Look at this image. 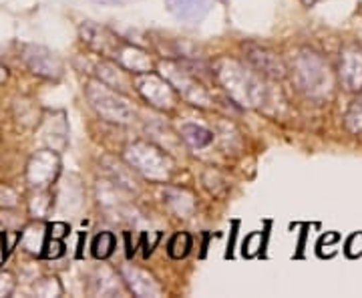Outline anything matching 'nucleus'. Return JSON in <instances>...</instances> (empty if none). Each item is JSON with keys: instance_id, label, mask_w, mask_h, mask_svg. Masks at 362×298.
<instances>
[{"instance_id": "f257e3e1", "label": "nucleus", "mask_w": 362, "mask_h": 298, "mask_svg": "<svg viewBox=\"0 0 362 298\" xmlns=\"http://www.w3.org/2000/svg\"><path fill=\"white\" fill-rule=\"evenodd\" d=\"M216 75L235 103L246 105V107H258L264 103L266 87L262 79L242 63L232 61V59H221L216 65Z\"/></svg>"}, {"instance_id": "f03ea898", "label": "nucleus", "mask_w": 362, "mask_h": 298, "mask_svg": "<svg viewBox=\"0 0 362 298\" xmlns=\"http://www.w3.org/2000/svg\"><path fill=\"white\" fill-rule=\"evenodd\" d=\"M294 79L298 87L312 99H324L332 91L330 69L318 52H298L294 59Z\"/></svg>"}, {"instance_id": "7ed1b4c3", "label": "nucleus", "mask_w": 362, "mask_h": 298, "mask_svg": "<svg viewBox=\"0 0 362 298\" xmlns=\"http://www.w3.org/2000/svg\"><path fill=\"white\" fill-rule=\"evenodd\" d=\"M87 99L93 109L111 123H131L135 119V111L121 95H117L113 87L101 81H90L87 85Z\"/></svg>"}, {"instance_id": "20e7f679", "label": "nucleus", "mask_w": 362, "mask_h": 298, "mask_svg": "<svg viewBox=\"0 0 362 298\" xmlns=\"http://www.w3.org/2000/svg\"><path fill=\"white\" fill-rule=\"evenodd\" d=\"M125 159L131 169L139 171L143 178L153 180V182H165L171 173L169 157L151 143L137 142L129 145L125 151Z\"/></svg>"}, {"instance_id": "39448f33", "label": "nucleus", "mask_w": 362, "mask_h": 298, "mask_svg": "<svg viewBox=\"0 0 362 298\" xmlns=\"http://www.w3.org/2000/svg\"><path fill=\"white\" fill-rule=\"evenodd\" d=\"M135 85H137V91L143 95V99L157 109H171L175 105V91L165 77H159L151 71L139 73Z\"/></svg>"}, {"instance_id": "423d86ee", "label": "nucleus", "mask_w": 362, "mask_h": 298, "mask_svg": "<svg viewBox=\"0 0 362 298\" xmlns=\"http://www.w3.org/2000/svg\"><path fill=\"white\" fill-rule=\"evenodd\" d=\"M161 69H163L165 79L171 83V87L177 89L187 101H192L194 105L209 103V93L206 91V87H204L199 81H195V79L189 75V71H185V69L180 65H173V63H163Z\"/></svg>"}, {"instance_id": "0eeeda50", "label": "nucleus", "mask_w": 362, "mask_h": 298, "mask_svg": "<svg viewBox=\"0 0 362 298\" xmlns=\"http://www.w3.org/2000/svg\"><path fill=\"white\" fill-rule=\"evenodd\" d=\"M23 59H25L26 67L39 77L59 79L63 75V63L59 61V57L54 52L45 47L26 45L23 49Z\"/></svg>"}, {"instance_id": "6e6552de", "label": "nucleus", "mask_w": 362, "mask_h": 298, "mask_svg": "<svg viewBox=\"0 0 362 298\" xmlns=\"http://www.w3.org/2000/svg\"><path fill=\"white\" fill-rule=\"evenodd\" d=\"M340 81L349 91L362 89V49L356 45H349L340 52V65H338Z\"/></svg>"}, {"instance_id": "1a4fd4ad", "label": "nucleus", "mask_w": 362, "mask_h": 298, "mask_svg": "<svg viewBox=\"0 0 362 298\" xmlns=\"http://www.w3.org/2000/svg\"><path fill=\"white\" fill-rule=\"evenodd\" d=\"M57 171H59V157L54 156L52 151H40L30 159L26 176H28L30 185L45 188L57 178Z\"/></svg>"}, {"instance_id": "9d476101", "label": "nucleus", "mask_w": 362, "mask_h": 298, "mask_svg": "<svg viewBox=\"0 0 362 298\" xmlns=\"http://www.w3.org/2000/svg\"><path fill=\"white\" fill-rule=\"evenodd\" d=\"M247 61L252 63V67L259 71L262 75L272 79H282L286 75L284 63L278 59V55H274L272 51L259 49V47H247Z\"/></svg>"}, {"instance_id": "9b49d317", "label": "nucleus", "mask_w": 362, "mask_h": 298, "mask_svg": "<svg viewBox=\"0 0 362 298\" xmlns=\"http://www.w3.org/2000/svg\"><path fill=\"white\" fill-rule=\"evenodd\" d=\"M123 280L127 282L129 290L137 297L147 298V297H159L161 294V288L153 280L151 274H147L145 270L139 268H133V266H125L123 268Z\"/></svg>"}, {"instance_id": "f8f14e48", "label": "nucleus", "mask_w": 362, "mask_h": 298, "mask_svg": "<svg viewBox=\"0 0 362 298\" xmlns=\"http://www.w3.org/2000/svg\"><path fill=\"white\" fill-rule=\"evenodd\" d=\"M115 59H119V63L123 69L133 71V73H149L151 71V59L149 55L133 45H121L115 52Z\"/></svg>"}, {"instance_id": "ddd939ff", "label": "nucleus", "mask_w": 362, "mask_h": 298, "mask_svg": "<svg viewBox=\"0 0 362 298\" xmlns=\"http://www.w3.org/2000/svg\"><path fill=\"white\" fill-rule=\"evenodd\" d=\"M99 81L105 83V85H109V87H113V89H119V91H123V89H127L129 87V79H127V69H123V67H119L117 63H99Z\"/></svg>"}, {"instance_id": "4468645a", "label": "nucleus", "mask_w": 362, "mask_h": 298, "mask_svg": "<svg viewBox=\"0 0 362 298\" xmlns=\"http://www.w3.org/2000/svg\"><path fill=\"white\" fill-rule=\"evenodd\" d=\"M171 13L185 21H195L206 13L207 0H168Z\"/></svg>"}, {"instance_id": "2eb2a0df", "label": "nucleus", "mask_w": 362, "mask_h": 298, "mask_svg": "<svg viewBox=\"0 0 362 298\" xmlns=\"http://www.w3.org/2000/svg\"><path fill=\"white\" fill-rule=\"evenodd\" d=\"M181 137L192 147H197V149H202V147H206V145L214 142L211 131H207L206 127H199V125H194V123H187V125L181 127Z\"/></svg>"}, {"instance_id": "dca6fc26", "label": "nucleus", "mask_w": 362, "mask_h": 298, "mask_svg": "<svg viewBox=\"0 0 362 298\" xmlns=\"http://www.w3.org/2000/svg\"><path fill=\"white\" fill-rule=\"evenodd\" d=\"M115 236L111 232H101L95 240H93V256L99 260L109 258L111 254H113V250H115Z\"/></svg>"}, {"instance_id": "f3484780", "label": "nucleus", "mask_w": 362, "mask_h": 298, "mask_svg": "<svg viewBox=\"0 0 362 298\" xmlns=\"http://www.w3.org/2000/svg\"><path fill=\"white\" fill-rule=\"evenodd\" d=\"M189 250H192V236H189V234L180 232L169 240L168 252L173 260L185 258V256L189 254Z\"/></svg>"}, {"instance_id": "a211bd4d", "label": "nucleus", "mask_w": 362, "mask_h": 298, "mask_svg": "<svg viewBox=\"0 0 362 298\" xmlns=\"http://www.w3.org/2000/svg\"><path fill=\"white\" fill-rule=\"evenodd\" d=\"M346 127L354 133L362 131V89L358 91V97L352 101L349 113H346Z\"/></svg>"}, {"instance_id": "6ab92c4d", "label": "nucleus", "mask_w": 362, "mask_h": 298, "mask_svg": "<svg viewBox=\"0 0 362 298\" xmlns=\"http://www.w3.org/2000/svg\"><path fill=\"white\" fill-rule=\"evenodd\" d=\"M42 256L49 260L59 258V256H63L65 254V244H63V240L61 238H47V242L42 244Z\"/></svg>"}, {"instance_id": "aec40b11", "label": "nucleus", "mask_w": 362, "mask_h": 298, "mask_svg": "<svg viewBox=\"0 0 362 298\" xmlns=\"http://www.w3.org/2000/svg\"><path fill=\"white\" fill-rule=\"evenodd\" d=\"M21 240V236L18 234L13 232H4L2 234V258H6L11 252H13V248L16 246V242Z\"/></svg>"}, {"instance_id": "412c9836", "label": "nucleus", "mask_w": 362, "mask_h": 298, "mask_svg": "<svg viewBox=\"0 0 362 298\" xmlns=\"http://www.w3.org/2000/svg\"><path fill=\"white\" fill-rule=\"evenodd\" d=\"M49 238H65L66 234H69V226H66L65 222H52V224H49Z\"/></svg>"}, {"instance_id": "4be33fe9", "label": "nucleus", "mask_w": 362, "mask_h": 298, "mask_svg": "<svg viewBox=\"0 0 362 298\" xmlns=\"http://www.w3.org/2000/svg\"><path fill=\"white\" fill-rule=\"evenodd\" d=\"M258 248H259V234H252V236L247 238V248L244 246V254H246V256H254Z\"/></svg>"}, {"instance_id": "5701e85b", "label": "nucleus", "mask_w": 362, "mask_h": 298, "mask_svg": "<svg viewBox=\"0 0 362 298\" xmlns=\"http://www.w3.org/2000/svg\"><path fill=\"white\" fill-rule=\"evenodd\" d=\"M6 77H8V71H6V67L0 65V83H4V81H6Z\"/></svg>"}]
</instances>
